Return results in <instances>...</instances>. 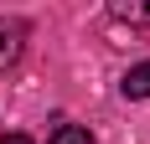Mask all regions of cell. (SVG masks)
<instances>
[{
	"label": "cell",
	"instance_id": "obj_1",
	"mask_svg": "<svg viewBox=\"0 0 150 144\" xmlns=\"http://www.w3.org/2000/svg\"><path fill=\"white\" fill-rule=\"evenodd\" d=\"M26 36H31V31H26V21H21V15H0V72L21 62Z\"/></svg>",
	"mask_w": 150,
	"mask_h": 144
},
{
	"label": "cell",
	"instance_id": "obj_2",
	"mask_svg": "<svg viewBox=\"0 0 150 144\" xmlns=\"http://www.w3.org/2000/svg\"><path fill=\"white\" fill-rule=\"evenodd\" d=\"M119 93H124L129 103L150 98V62H140V67H129V72H124V82H119Z\"/></svg>",
	"mask_w": 150,
	"mask_h": 144
},
{
	"label": "cell",
	"instance_id": "obj_3",
	"mask_svg": "<svg viewBox=\"0 0 150 144\" xmlns=\"http://www.w3.org/2000/svg\"><path fill=\"white\" fill-rule=\"evenodd\" d=\"M109 15L114 21H129V26H150V0H114Z\"/></svg>",
	"mask_w": 150,
	"mask_h": 144
},
{
	"label": "cell",
	"instance_id": "obj_4",
	"mask_svg": "<svg viewBox=\"0 0 150 144\" xmlns=\"http://www.w3.org/2000/svg\"><path fill=\"white\" fill-rule=\"evenodd\" d=\"M47 144H93V134H88V129H78V124H62Z\"/></svg>",
	"mask_w": 150,
	"mask_h": 144
},
{
	"label": "cell",
	"instance_id": "obj_5",
	"mask_svg": "<svg viewBox=\"0 0 150 144\" xmlns=\"http://www.w3.org/2000/svg\"><path fill=\"white\" fill-rule=\"evenodd\" d=\"M0 144H36V139H26V134H0Z\"/></svg>",
	"mask_w": 150,
	"mask_h": 144
}]
</instances>
